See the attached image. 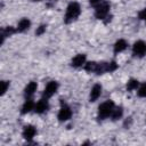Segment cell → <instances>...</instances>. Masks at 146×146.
Returning a JSON list of instances; mask_svg holds the SVG:
<instances>
[{"instance_id": "6da1fadb", "label": "cell", "mask_w": 146, "mask_h": 146, "mask_svg": "<svg viewBox=\"0 0 146 146\" xmlns=\"http://www.w3.org/2000/svg\"><path fill=\"white\" fill-rule=\"evenodd\" d=\"M81 13V9H80V5L78 2H71L67 8H66V14H65V23L68 24L73 21H75L79 15Z\"/></svg>"}, {"instance_id": "7a4b0ae2", "label": "cell", "mask_w": 146, "mask_h": 146, "mask_svg": "<svg viewBox=\"0 0 146 146\" xmlns=\"http://www.w3.org/2000/svg\"><path fill=\"white\" fill-rule=\"evenodd\" d=\"M113 110H114V103L112 100L104 102L98 107V119L99 120H104V119L108 117L112 114Z\"/></svg>"}, {"instance_id": "3957f363", "label": "cell", "mask_w": 146, "mask_h": 146, "mask_svg": "<svg viewBox=\"0 0 146 146\" xmlns=\"http://www.w3.org/2000/svg\"><path fill=\"white\" fill-rule=\"evenodd\" d=\"M110 3L107 2V1H102L99 5H97L96 6V10H95V16H96V18H98V19H104L106 16H107V14H108V11H110Z\"/></svg>"}, {"instance_id": "277c9868", "label": "cell", "mask_w": 146, "mask_h": 146, "mask_svg": "<svg viewBox=\"0 0 146 146\" xmlns=\"http://www.w3.org/2000/svg\"><path fill=\"white\" fill-rule=\"evenodd\" d=\"M132 51H133V55L135 56H138V57H143L145 54H146V43L144 41H137L133 43V47H132Z\"/></svg>"}, {"instance_id": "5b68a950", "label": "cell", "mask_w": 146, "mask_h": 146, "mask_svg": "<svg viewBox=\"0 0 146 146\" xmlns=\"http://www.w3.org/2000/svg\"><path fill=\"white\" fill-rule=\"evenodd\" d=\"M72 116V111L71 108L67 106V105H62L59 112H58V120L60 122H64V121H67L70 120Z\"/></svg>"}, {"instance_id": "8992f818", "label": "cell", "mask_w": 146, "mask_h": 146, "mask_svg": "<svg viewBox=\"0 0 146 146\" xmlns=\"http://www.w3.org/2000/svg\"><path fill=\"white\" fill-rule=\"evenodd\" d=\"M57 89H58V83H57L56 81H50V82L46 86V88H44V90H43V97H46V98L51 97V96L57 91Z\"/></svg>"}, {"instance_id": "52a82bcc", "label": "cell", "mask_w": 146, "mask_h": 146, "mask_svg": "<svg viewBox=\"0 0 146 146\" xmlns=\"http://www.w3.org/2000/svg\"><path fill=\"white\" fill-rule=\"evenodd\" d=\"M102 95V86L100 84H95L90 91V95H89V100L90 102H96Z\"/></svg>"}, {"instance_id": "ba28073f", "label": "cell", "mask_w": 146, "mask_h": 146, "mask_svg": "<svg viewBox=\"0 0 146 146\" xmlns=\"http://www.w3.org/2000/svg\"><path fill=\"white\" fill-rule=\"evenodd\" d=\"M36 133V130L33 125H25L24 127V130H23V137L26 139V140H31Z\"/></svg>"}, {"instance_id": "9c48e42d", "label": "cell", "mask_w": 146, "mask_h": 146, "mask_svg": "<svg viewBox=\"0 0 146 146\" xmlns=\"http://www.w3.org/2000/svg\"><path fill=\"white\" fill-rule=\"evenodd\" d=\"M48 107H49L48 102H47L46 99H40V100L34 105V111H35V113L41 114V113L46 112V111L48 110Z\"/></svg>"}, {"instance_id": "30bf717a", "label": "cell", "mask_w": 146, "mask_h": 146, "mask_svg": "<svg viewBox=\"0 0 146 146\" xmlns=\"http://www.w3.org/2000/svg\"><path fill=\"white\" fill-rule=\"evenodd\" d=\"M84 64H86V55H83V54L76 55V56L72 59V62H71V65H72L73 67H81V66L84 65Z\"/></svg>"}, {"instance_id": "8fae6325", "label": "cell", "mask_w": 146, "mask_h": 146, "mask_svg": "<svg viewBox=\"0 0 146 146\" xmlns=\"http://www.w3.org/2000/svg\"><path fill=\"white\" fill-rule=\"evenodd\" d=\"M36 88H38L36 82H33V81H32V82L27 83V86H26L25 89H24V95H25V97H31V96L35 92Z\"/></svg>"}, {"instance_id": "7c38bea8", "label": "cell", "mask_w": 146, "mask_h": 146, "mask_svg": "<svg viewBox=\"0 0 146 146\" xmlns=\"http://www.w3.org/2000/svg\"><path fill=\"white\" fill-rule=\"evenodd\" d=\"M30 26H31V22H30V19H27V18H23V19H21V21L18 22L17 31H18V32H24V31L29 30Z\"/></svg>"}, {"instance_id": "4fadbf2b", "label": "cell", "mask_w": 146, "mask_h": 146, "mask_svg": "<svg viewBox=\"0 0 146 146\" xmlns=\"http://www.w3.org/2000/svg\"><path fill=\"white\" fill-rule=\"evenodd\" d=\"M127 46H128V43H127L125 40H123V39L117 40V41L115 42V44H114V52L117 54V52L123 51V50L127 48Z\"/></svg>"}, {"instance_id": "5bb4252c", "label": "cell", "mask_w": 146, "mask_h": 146, "mask_svg": "<svg viewBox=\"0 0 146 146\" xmlns=\"http://www.w3.org/2000/svg\"><path fill=\"white\" fill-rule=\"evenodd\" d=\"M34 103L31 100V99H27L25 103H24V105L22 106V113L23 114H26V113H29V112H31L32 110H34Z\"/></svg>"}, {"instance_id": "9a60e30c", "label": "cell", "mask_w": 146, "mask_h": 146, "mask_svg": "<svg viewBox=\"0 0 146 146\" xmlns=\"http://www.w3.org/2000/svg\"><path fill=\"white\" fill-rule=\"evenodd\" d=\"M107 64H108V63H104V62L97 63V67H96L95 73H96V74H103V73L107 72Z\"/></svg>"}, {"instance_id": "2e32d148", "label": "cell", "mask_w": 146, "mask_h": 146, "mask_svg": "<svg viewBox=\"0 0 146 146\" xmlns=\"http://www.w3.org/2000/svg\"><path fill=\"white\" fill-rule=\"evenodd\" d=\"M122 114H123V108L122 107H114V110H113V112H112V114H111V116H112V120H117V119H120L121 116H122Z\"/></svg>"}, {"instance_id": "e0dca14e", "label": "cell", "mask_w": 146, "mask_h": 146, "mask_svg": "<svg viewBox=\"0 0 146 146\" xmlns=\"http://www.w3.org/2000/svg\"><path fill=\"white\" fill-rule=\"evenodd\" d=\"M138 84H139L138 80H136V79H131V80H129L128 83H127V90H128V91H132V90L137 89Z\"/></svg>"}, {"instance_id": "ac0fdd59", "label": "cell", "mask_w": 146, "mask_h": 146, "mask_svg": "<svg viewBox=\"0 0 146 146\" xmlns=\"http://www.w3.org/2000/svg\"><path fill=\"white\" fill-rule=\"evenodd\" d=\"M96 67H97V63L96 62H88L84 64V70L87 72H94L96 71Z\"/></svg>"}, {"instance_id": "d6986e66", "label": "cell", "mask_w": 146, "mask_h": 146, "mask_svg": "<svg viewBox=\"0 0 146 146\" xmlns=\"http://www.w3.org/2000/svg\"><path fill=\"white\" fill-rule=\"evenodd\" d=\"M138 96L139 97H146V83H143L138 89Z\"/></svg>"}, {"instance_id": "ffe728a7", "label": "cell", "mask_w": 146, "mask_h": 146, "mask_svg": "<svg viewBox=\"0 0 146 146\" xmlns=\"http://www.w3.org/2000/svg\"><path fill=\"white\" fill-rule=\"evenodd\" d=\"M117 68V64L115 62H111L107 64V72H113Z\"/></svg>"}, {"instance_id": "44dd1931", "label": "cell", "mask_w": 146, "mask_h": 146, "mask_svg": "<svg viewBox=\"0 0 146 146\" xmlns=\"http://www.w3.org/2000/svg\"><path fill=\"white\" fill-rule=\"evenodd\" d=\"M44 32H46V25H40V26L36 29L35 34H36V35H41V34H43Z\"/></svg>"}, {"instance_id": "7402d4cb", "label": "cell", "mask_w": 146, "mask_h": 146, "mask_svg": "<svg viewBox=\"0 0 146 146\" xmlns=\"http://www.w3.org/2000/svg\"><path fill=\"white\" fill-rule=\"evenodd\" d=\"M1 86H2L1 95H5L6 91H7V89H8V87H9V82H7V81H2V82H1Z\"/></svg>"}, {"instance_id": "603a6c76", "label": "cell", "mask_w": 146, "mask_h": 146, "mask_svg": "<svg viewBox=\"0 0 146 146\" xmlns=\"http://www.w3.org/2000/svg\"><path fill=\"white\" fill-rule=\"evenodd\" d=\"M139 18H140V19H146V8L143 9V10L139 13Z\"/></svg>"}, {"instance_id": "cb8c5ba5", "label": "cell", "mask_w": 146, "mask_h": 146, "mask_svg": "<svg viewBox=\"0 0 146 146\" xmlns=\"http://www.w3.org/2000/svg\"><path fill=\"white\" fill-rule=\"evenodd\" d=\"M102 1H103V0H89V3H90L91 6H94V7H96V6L99 5Z\"/></svg>"}, {"instance_id": "d4e9b609", "label": "cell", "mask_w": 146, "mask_h": 146, "mask_svg": "<svg viewBox=\"0 0 146 146\" xmlns=\"http://www.w3.org/2000/svg\"><path fill=\"white\" fill-rule=\"evenodd\" d=\"M32 1H40V0H32Z\"/></svg>"}, {"instance_id": "484cf974", "label": "cell", "mask_w": 146, "mask_h": 146, "mask_svg": "<svg viewBox=\"0 0 146 146\" xmlns=\"http://www.w3.org/2000/svg\"><path fill=\"white\" fill-rule=\"evenodd\" d=\"M145 21H146V19H145Z\"/></svg>"}]
</instances>
